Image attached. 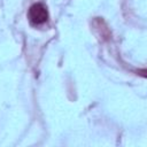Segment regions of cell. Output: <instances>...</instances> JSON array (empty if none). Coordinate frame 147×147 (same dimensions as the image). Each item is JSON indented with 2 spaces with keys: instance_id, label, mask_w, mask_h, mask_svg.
<instances>
[{
  "instance_id": "6da1fadb",
  "label": "cell",
  "mask_w": 147,
  "mask_h": 147,
  "mask_svg": "<svg viewBox=\"0 0 147 147\" xmlns=\"http://www.w3.org/2000/svg\"><path fill=\"white\" fill-rule=\"evenodd\" d=\"M28 18L32 25L44 24L48 18V11L46 6L41 2L32 5L28 11Z\"/></svg>"
}]
</instances>
